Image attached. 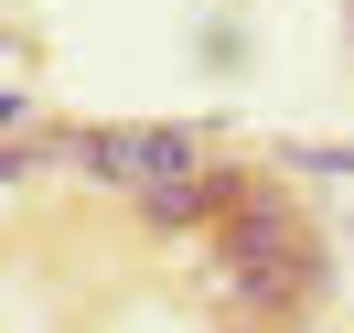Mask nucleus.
Wrapping results in <instances>:
<instances>
[{
    "label": "nucleus",
    "mask_w": 354,
    "mask_h": 333,
    "mask_svg": "<svg viewBox=\"0 0 354 333\" xmlns=\"http://www.w3.org/2000/svg\"><path fill=\"white\" fill-rule=\"evenodd\" d=\"M32 161H44V151H22V140H0V183H22Z\"/></svg>",
    "instance_id": "3"
},
{
    "label": "nucleus",
    "mask_w": 354,
    "mask_h": 333,
    "mask_svg": "<svg viewBox=\"0 0 354 333\" xmlns=\"http://www.w3.org/2000/svg\"><path fill=\"white\" fill-rule=\"evenodd\" d=\"M75 161H86L97 183H118V194H161V183L204 172V140L194 129H86Z\"/></svg>",
    "instance_id": "2"
},
{
    "label": "nucleus",
    "mask_w": 354,
    "mask_h": 333,
    "mask_svg": "<svg viewBox=\"0 0 354 333\" xmlns=\"http://www.w3.org/2000/svg\"><path fill=\"white\" fill-rule=\"evenodd\" d=\"M225 290L236 301H279V290H322L311 247L290 237L279 204H225Z\"/></svg>",
    "instance_id": "1"
}]
</instances>
